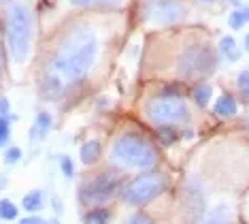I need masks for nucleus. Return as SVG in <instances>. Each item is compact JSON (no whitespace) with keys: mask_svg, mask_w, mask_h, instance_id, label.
Listing matches in <instances>:
<instances>
[{"mask_svg":"<svg viewBox=\"0 0 249 224\" xmlns=\"http://www.w3.org/2000/svg\"><path fill=\"white\" fill-rule=\"evenodd\" d=\"M52 205H53V211H55V216H62V211H64V207H62V201L60 197H52Z\"/></svg>","mask_w":249,"mask_h":224,"instance_id":"c85d7f7f","label":"nucleus"},{"mask_svg":"<svg viewBox=\"0 0 249 224\" xmlns=\"http://www.w3.org/2000/svg\"><path fill=\"white\" fill-rule=\"evenodd\" d=\"M122 224H156V222L151 220L149 216H145V214H132V216H128Z\"/></svg>","mask_w":249,"mask_h":224,"instance_id":"bb28decb","label":"nucleus"},{"mask_svg":"<svg viewBox=\"0 0 249 224\" xmlns=\"http://www.w3.org/2000/svg\"><path fill=\"white\" fill-rule=\"evenodd\" d=\"M141 13L147 24L175 26L188 17V7L181 0H143Z\"/></svg>","mask_w":249,"mask_h":224,"instance_id":"6e6552de","label":"nucleus"},{"mask_svg":"<svg viewBox=\"0 0 249 224\" xmlns=\"http://www.w3.org/2000/svg\"><path fill=\"white\" fill-rule=\"evenodd\" d=\"M69 2L83 9H100V7H117L122 0H69Z\"/></svg>","mask_w":249,"mask_h":224,"instance_id":"6ab92c4d","label":"nucleus"},{"mask_svg":"<svg viewBox=\"0 0 249 224\" xmlns=\"http://www.w3.org/2000/svg\"><path fill=\"white\" fill-rule=\"evenodd\" d=\"M200 2H215V0H200Z\"/></svg>","mask_w":249,"mask_h":224,"instance_id":"2f4dec72","label":"nucleus"},{"mask_svg":"<svg viewBox=\"0 0 249 224\" xmlns=\"http://www.w3.org/2000/svg\"><path fill=\"white\" fill-rule=\"evenodd\" d=\"M120 190H122V177L117 173L105 171V173L88 177V180L79 186L77 197H79V203L81 205H96V207H98V205L111 201Z\"/></svg>","mask_w":249,"mask_h":224,"instance_id":"0eeeda50","label":"nucleus"},{"mask_svg":"<svg viewBox=\"0 0 249 224\" xmlns=\"http://www.w3.org/2000/svg\"><path fill=\"white\" fill-rule=\"evenodd\" d=\"M181 211L192 222H196L207 211L205 188H202L200 180H196V177H188L183 188H181Z\"/></svg>","mask_w":249,"mask_h":224,"instance_id":"1a4fd4ad","label":"nucleus"},{"mask_svg":"<svg viewBox=\"0 0 249 224\" xmlns=\"http://www.w3.org/2000/svg\"><path fill=\"white\" fill-rule=\"evenodd\" d=\"M109 160L115 166L145 171V169H151L160 160V154H158V147L147 137L128 130V133H122L113 141Z\"/></svg>","mask_w":249,"mask_h":224,"instance_id":"7ed1b4c3","label":"nucleus"},{"mask_svg":"<svg viewBox=\"0 0 249 224\" xmlns=\"http://www.w3.org/2000/svg\"><path fill=\"white\" fill-rule=\"evenodd\" d=\"M18 120V116H0V147H4L11 139V122Z\"/></svg>","mask_w":249,"mask_h":224,"instance_id":"4be33fe9","label":"nucleus"},{"mask_svg":"<svg viewBox=\"0 0 249 224\" xmlns=\"http://www.w3.org/2000/svg\"><path fill=\"white\" fill-rule=\"evenodd\" d=\"M236 88L245 99L249 101V71H241L239 77H236Z\"/></svg>","mask_w":249,"mask_h":224,"instance_id":"393cba45","label":"nucleus"},{"mask_svg":"<svg viewBox=\"0 0 249 224\" xmlns=\"http://www.w3.org/2000/svg\"><path fill=\"white\" fill-rule=\"evenodd\" d=\"M21 156H24L21 147H18V145H9L7 149H4V156H2V160H4V164L13 166V164H18V163H19Z\"/></svg>","mask_w":249,"mask_h":224,"instance_id":"5701e85b","label":"nucleus"},{"mask_svg":"<svg viewBox=\"0 0 249 224\" xmlns=\"http://www.w3.org/2000/svg\"><path fill=\"white\" fill-rule=\"evenodd\" d=\"M83 220H86V224H109L113 220V211L107 207H96L92 211H88L83 216Z\"/></svg>","mask_w":249,"mask_h":224,"instance_id":"dca6fc26","label":"nucleus"},{"mask_svg":"<svg viewBox=\"0 0 249 224\" xmlns=\"http://www.w3.org/2000/svg\"><path fill=\"white\" fill-rule=\"evenodd\" d=\"M234 220V209L228 203H219L213 209L205 211L194 224H232Z\"/></svg>","mask_w":249,"mask_h":224,"instance_id":"9d476101","label":"nucleus"},{"mask_svg":"<svg viewBox=\"0 0 249 224\" xmlns=\"http://www.w3.org/2000/svg\"><path fill=\"white\" fill-rule=\"evenodd\" d=\"M247 24H249V7H239L228 15V26L232 30H241Z\"/></svg>","mask_w":249,"mask_h":224,"instance_id":"f3484780","label":"nucleus"},{"mask_svg":"<svg viewBox=\"0 0 249 224\" xmlns=\"http://www.w3.org/2000/svg\"><path fill=\"white\" fill-rule=\"evenodd\" d=\"M100 154H103V145H100V141H98V139H89V141H86V143L81 145V149H79L81 163H83V164H88V166H92V164L98 163Z\"/></svg>","mask_w":249,"mask_h":224,"instance_id":"ddd939ff","label":"nucleus"},{"mask_svg":"<svg viewBox=\"0 0 249 224\" xmlns=\"http://www.w3.org/2000/svg\"><path fill=\"white\" fill-rule=\"evenodd\" d=\"M4 41L13 62L24 64L35 41V17L21 2H9L4 9Z\"/></svg>","mask_w":249,"mask_h":224,"instance_id":"f03ea898","label":"nucleus"},{"mask_svg":"<svg viewBox=\"0 0 249 224\" xmlns=\"http://www.w3.org/2000/svg\"><path fill=\"white\" fill-rule=\"evenodd\" d=\"M19 224H58V218H53V220H45V218L36 216V214H30V216L21 218Z\"/></svg>","mask_w":249,"mask_h":224,"instance_id":"a878e982","label":"nucleus"},{"mask_svg":"<svg viewBox=\"0 0 249 224\" xmlns=\"http://www.w3.org/2000/svg\"><path fill=\"white\" fill-rule=\"evenodd\" d=\"M0 116H11V102L7 96H0Z\"/></svg>","mask_w":249,"mask_h":224,"instance_id":"cd10ccee","label":"nucleus"},{"mask_svg":"<svg viewBox=\"0 0 249 224\" xmlns=\"http://www.w3.org/2000/svg\"><path fill=\"white\" fill-rule=\"evenodd\" d=\"M60 171L66 180H72L75 177V164H72V158L71 156H60Z\"/></svg>","mask_w":249,"mask_h":224,"instance_id":"b1692460","label":"nucleus"},{"mask_svg":"<svg viewBox=\"0 0 249 224\" xmlns=\"http://www.w3.org/2000/svg\"><path fill=\"white\" fill-rule=\"evenodd\" d=\"M217 49H219V56L226 58L228 62H236L241 58V49H239V45H236V41L232 37H222Z\"/></svg>","mask_w":249,"mask_h":224,"instance_id":"2eb2a0df","label":"nucleus"},{"mask_svg":"<svg viewBox=\"0 0 249 224\" xmlns=\"http://www.w3.org/2000/svg\"><path fill=\"white\" fill-rule=\"evenodd\" d=\"M243 49H245V51H249V34L245 37V41H243Z\"/></svg>","mask_w":249,"mask_h":224,"instance_id":"7c9ffc66","label":"nucleus"},{"mask_svg":"<svg viewBox=\"0 0 249 224\" xmlns=\"http://www.w3.org/2000/svg\"><path fill=\"white\" fill-rule=\"evenodd\" d=\"M100 56V37L88 24L69 28L53 47L41 77V94L47 101H60L72 88L86 81Z\"/></svg>","mask_w":249,"mask_h":224,"instance_id":"f257e3e1","label":"nucleus"},{"mask_svg":"<svg viewBox=\"0 0 249 224\" xmlns=\"http://www.w3.org/2000/svg\"><path fill=\"white\" fill-rule=\"evenodd\" d=\"M0 2H4V0H0Z\"/></svg>","mask_w":249,"mask_h":224,"instance_id":"473e14b6","label":"nucleus"},{"mask_svg":"<svg viewBox=\"0 0 249 224\" xmlns=\"http://www.w3.org/2000/svg\"><path fill=\"white\" fill-rule=\"evenodd\" d=\"M168 188V175L160 171H149L130 180L120 190L122 201L128 205H147Z\"/></svg>","mask_w":249,"mask_h":224,"instance_id":"423d86ee","label":"nucleus"},{"mask_svg":"<svg viewBox=\"0 0 249 224\" xmlns=\"http://www.w3.org/2000/svg\"><path fill=\"white\" fill-rule=\"evenodd\" d=\"M156 135H158V139H160L162 145H173V143L179 139L175 126H160V128L156 130Z\"/></svg>","mask_w":249,"mask_h":224,"instance_id":"412c9836","label":"nucleus"},{"mask_svg":"<svg viewBox=\"0 0 249 224\" xmlns=\"http://www.w3.org/2000/svg\"><path fill=\"white\" fill-rule=\"evenodd\" d=\"M52 126H53L52 113H49V111H38L36 120H35V126H32L30 133H28V139H30V141H43L45 137L49 135Z\"/></svg>","mask_w":249,"mask_h":224,"instance_id":"9b49d317","label":"nucleus"},{"mask_svg":"<svg viewBox=\"0 0 249 224\" xmlns=\"http://www.w3.org/2000/svg\"><path fill=\"white\" fill-rule=\"evenodd\" d=\"M213 111L217 113L219 118H232V116H236V111H239V102H236V99L232 94H222L217 101H215Z\"/></svg>","mask_w":249,"mask_h":224,"instance_id":"4468645a","label":"nucleus"},{"mask_svg":"<svg viewBox=\"0 0 249 224\" xmlns=\"http://www.w3.org/2000/svg\"><path fill=\"white\" fill-rule=\"evenodd\" d=\"M213 96V88L209 83H198L194 90H192V99H194V102L198 107H207L209 101H211Z\"/></svg>","mask_w":249,"mask_h":224,"instance_id":"a211bd4d","label":"nucleus"},{"mask_svg":"<svg viewBox=\"0 0 249 224\" xmlns=\"http://www.w3.org/2000/svg\"><path fill=\"white\" fill-rule=\"evenodd\" d=\"M45 203H47V197H45V192L41 188H35V190L26 192L24 199H21V207H24L28 214H36V211H41L45 207Z\"/></svg>","mask_w":249,"mask_h":224,"instance_id":"f8f14e48","label":"nucleus"},{"mask_svg":"<svg viewBox=\"0 0 249 224\" xmlns=\"http://www.w3.org/2000/svg\"><path fill=\"white\" fill-rule=\"evenodd\" d=\"M145 116L158 126H179L190 120V109L183 96L160 92L145 105Z\"/></svg>","mask_w":249,"mask_h":224,"instance_id":"39448f33","label":"nucleus"},{"mask_svg":"<svg viewBox=\"0 0 249 224\" xmlns=\"http://www.w3.org/2000/svg\"><path fill=\"white\" fill-rule=\"evenodd\" d=\"M7 177H4V175H0V190H4V188H7Z\"/></svg>","mask_w":249,"mask_h":224,"instance_id":"c756f323","label":"nucleus"},{"mask_svg":"<svg viewBox=\"0 0 249 224\" xmlns=\"http://www.w3.org/2000/svg\"><path fill=\"white\" fill-rule=\"evenodd\" d=\"M217 66V54L207 43L188 45L177 58V75L183 79H202Z\"/></svg>","mask_w":249,"mask_h":224,"instance_id":"20e7f679","label":"nucleus"},{"mask_svg":"<svg viewBox=\"0 0 249 224\" xmlns=\"http://www.w3.org/2000/svg\"><path fill=\"white\" fill-rule=\"evenodd\" d=\"M18 216H19V207L13 203V201H11V199H2V201H0V220L11 222V220H15Z\"/></svg>","mask_w":249,"mask_h":224,"instance_id":"aec40b11","label":"nucleus"}]
</instances>
